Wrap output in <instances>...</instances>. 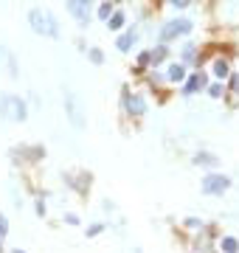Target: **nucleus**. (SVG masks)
<instances>
[{"label":"nucleus","mask_w":239,"mask_h":253,"mask_svg":"<svg viewBox=\"0 0 239 253\" xmlns=\"http://www.w3.org/2000/svg\"><path fill=\"white\" fill-rule=\"evenodd\" d=\"M102 231H104V225H90V228H87V236H99Z\"/></svg>","instance_id":"17"},{"label":"nucleus","mask_w":239,"mask_h":253,"mask_svg":"<svg viewBox=\"0 0 239 253\" xmlns=\"http://www.w3.org/2000/svg\"><path fill=\"white\" fill-rule=\"evenodd\" d=\"M214 73L219 76V79H225L228 76V62H222V59H217V65H214Z\"/></svg>","instance_id":"13"},{"label":"nucleus","mask_w":239,"mask_h":253,"mask_svg":"<svg viewBox=\"0 0 239 253\" xmlns=\"http://www.w3.org/2000/svg\"><path fill=\"white\" fill-rule=\"evenodd\" d=\"M65 104H68V110H70L73 126H82V113H79V107H76V99H73V96H65Z\"/></svg>","instance_id":"7"},{"label":"nucleus","mask_w":239,"mask_h":253,"mask_svg":"<svg viewBox=\"0 0 239 253\" xmlns=\"http://www.w3.org/2000/svg\"><path fill=\"white\" fill-rule=\"evenodd\" d=\"M121 25H124V14H121V12H115L113 17H110V28L115 31V28H121Z\"/></svg>","instance_id":"15"},{"label":"nucleus","mask_w":239,"mask_h":253,"mask_svg":"<svg viewBox=\"0 0 239 253\" xmlns=\"http://www.w3.org/2000/svg\"><path fill=\"white\" fill-rule=\"evenodd\" d=\"M0 113L12 121H23L25 118V104L17 99V96H3L0 99Z\"/></svg>","instance_id":"2"},{"label":"nucleus","mask_w":239,"mask_h":253,"mask_svg":"<svg viewBox=\"0 0 239 253\" xmlns=\"http://www.w3.org/2000/svg\"><path fill=\"white\" fill-rule=\"evenodd\" d=\"M124 104H127V110H130L132 115H144V113H147V102H144L141 96H127Z\"/></svg>","instance_id":"6"},{"label":"nucleus","mask_w":239,"mask_h":253,"mask_svg":"<svg viewBox=\"0 0 239 253\" xmlns=\"http://www.w3.org/2000/svg\"><path fill=\"white\" fill-rule=\"evenodd\" d=\"M203 84H205V79L200 76V73H197V76H192V79L186 82V93H194L197 87H203Z\"/></svg>","instance_id":"8"},{"label":"nucleus","mask_w":239,"mask_h":253,"mask_svg":"<svg viewBox=\"0 0 239 253\" xmlns=\"http://www.w3.org/2000/svg\"><path fill=\"white\" fill-rule=\"evenodd\" d=\"M166 54H169V51H166L163 45H158L152 54H149V62H155V65H158V62H163V59H166Z\"/></svg>","instance_id":"10"},{"label":"nucleus","mask_w":239,"mask_h":253,"mask_svg":"<svg viewBox=\"0 0 239 253\" xmlns=\"http://www.w3.org/2000/svg\"><path fill=\"white\" fill-rule=\"evenodd\" d=\"M132 42H135V31H130V34H124L121 40H118V51H127Z\"/></svg>","instance_id":"12"},{"label":"nucleus","mask_w":239,"mask_h":253,"mask_svg":"<svg viewBox=\"0 0 239 253\" xmlns=\"http://www.w3.org/2000/svg\"><path fill=\"white\" fill-rule=\"evenodd\" d=\"M194 163H200V166H214L217 158H214V155H197V158H194Z\"/></svg>","instance_id":"14"},{"label":"nucleus","mask_w":239,"mask_h":253,"mask_svg":"<svg viewBox=\"0 0 239 253\" xmlns=\"http://www.w3.org/2000/svg\"><path fill=\"white\" fill-rule=\"evenodd\" d=\"M68 12L73 14V17H79L82 23H87V20H90V12H87V3H82V0H70V3H68Z\"/></svg>","instance_id":"5"},{"label":"nucleus","mask_w":239,"mask_h":253,"mask_svg":"<svg viewBox=\"0 0 239 253\" xmlns=\"http://www.w3.org/2000/svg\"><path fill=\"white\" fill-rule=\"evenodd\" d=\"M28 23L34 28L37 34H45V37H59V28H57V20L48 9H31L28 12Z\"/></svg>","instance_id":"1"},{"label":"nucleus","mask_w":239,"mask_h":253,"mask_svg":"<svg viewBox=\"0 0 239 253\" xmlns=\"http://www.w3.org/2000/svg\"><path fill=\"white\" fill-rule=\"evenodd\" d=\"M189 31H192V23H189V20H172V23H166V28L160 31V40H172V37L189 34Z\"/></svg>","instance_id":"4"},{"label":"nucleus","mask_w":239,"mask_h":253,"mask_svg":"<svg viewBox=\"0 0 239 253\" xmlns=\"http://www.w3.org/2000/svg\"><path fill=\"white\" fill-rule=\"evenodd\" d=\"M110 12H113L110 3H102V6H99V17H104V20H110Z\"/></svg>","instance_id":"16"},{"label":"nucleus","mask_w":239,"mask_h":253,"mask_svg":"<svg viewBox=\"0 0 239 253\" xmlns=\"http://www.w3.org/2000/svg\"><path fill=\"white\" fill-rule=\"evenodd\" d=\"M90 59H93V62H96V65H99V62H102V51H90Z\"/></svg>","instance_id":"18"},{"label":"nucleus","mask_w":239,"mask_h":253,"mask_svg":"<svg viewBox=\"0 0 239 253\" xmlns=\"http://www.w3.org/2000/svg\"><path fill=\"white\" fill-rule=\"evenodd\" d=\"M14 253H23V251H14Z\"/></svg>","instance_id":"20"},{"label":"nucleus","mask_w":239,"mask_h":253,"mask_svg":"<svg viewBox=\"0 0 239 253\" xmlns=\"http://www.w3.org/2000/svg\"><path fill=\"white\" fill-rule=\"evenodd\" d=\"M228 186H231L228 177H222V174H211V177H205L203 180V191L205 194H222Z\"/></svg>","instance_id":"3"},{"label":"nucleus","mask_w":239,"mask_h":253,"mask_svg":"<svg viewBox=\"0 0 239 253\" xmlns=\"http://www.w3.org/2000/svg\"><path fill=\"white\" fill-rule=\"evenodd\" d=\"M208 93H211V96H219V93H222V87H219V84H211V87H208Z\"/></svg>","instance_id":"19"},{"label":"nucleus","mask_w":239,"mask_h":253,"mask_svg":"<svg viewBox=\"0 0 239 253\" xmlns=\"http://www.w3.org/2000/svg\"><path fill=\"white\" fill-rule=\"evenodd\" d=\"M222 251H225V253H237L239 251V242L234 239V236H225V239H222Z\"/></svg>","instance_id":"11"},{"label":"nucleus","mask_w":239,"mask_h":253,"mask_svg":"<svg viewBox=\"0 0 239 253\" xmlns=\"http://www.w3.org/2000/svg\"><path fill=\"white\" fill-rule=\"evenodd\" d=\"M183 76H186V68H183V65H172L169 68V79L172 82H183Z\"/></svg>","instance_id":"9"}]
</instances>
